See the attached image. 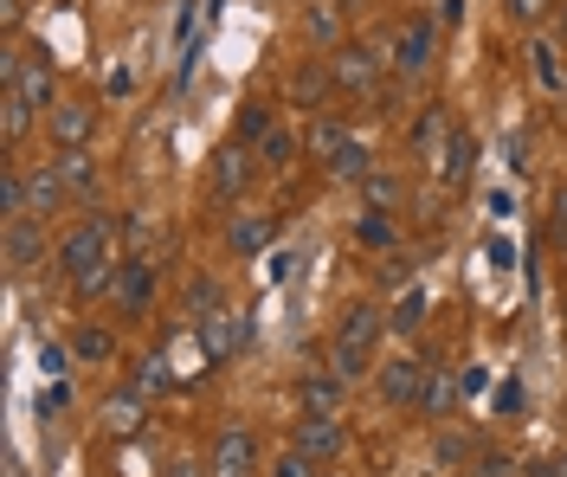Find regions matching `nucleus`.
<instances>
[{"mask_svg":"<svg viewBox=\"0 0 567 477\" xmlns=\"http://www.w3.org/2000/svg\"><path fill=\"white\" fill-rule=\"evenodd\" d=\"M458 394H464V381L452 374V367L432 362V374H425V387H420V413H425V419H452Z\"/></svg>","mask_w":567,"mask_h":477,"instance_id":"aec40b11","label":"nucleus"},{"mask_svg":"<svg viewBox=\"0 0 567 477\" xmlns=\"http://www.w3.org/2000/svg\"><path fill=\"white\" fill-rule=\"evenodd\" d=\"M65 200L71 194H65V182H59V162H33V168H27V214L52 220Z\"/></svg>","mask_w":567,"mask_h":477,"instance_id":"a211bd4d","label":"nucleus"},{"mask_svg":"<svg viewBox=\"0 0 567 477\" xmlns=\"http://www.w3.org/2000/svg\"><path fill=\"white\" fill-rule=\"evenodd\" d=\"M342 401H349V381H342V374H329V367H317V374H303V381H297V406H303V413H317V419H342Z\"/></svg>","mask_w":567,"mask_h":477,"instance_id":"4468645a","label":"nucleus"},{"mask_svg":"<svg viewBox=\"0 0 567 477\" xmlns=\"http://www.w3.org/2000/svg\"><path fill=\"white\" fill-rule=\"evenodd\" d=\"M45 129H52L59 148H91V136H97V104L91 97H59L45 111Z\"/></svg>","mask_w":567,"mask_h":477,"instance_id":"9d476101","label":"nucleus"},{"mask_svg":"<svg viewBox=\"0 0 567 477\" xmlns=\"http://www.w3.org/2000/svg\"><path fill=\"white\" fill-rule=\"evenodd\" d=\"M471 155H477V136H471V129H452V143H445V162H439V168H445L452 182H464V175H471Z\"/></svg>","mask_w":567,"mask_h":477,"instance_id":"473e14b6","label":"nucleus"},{"mask_svg":"<svg viewBox=\"0 0 567 477\" xmlns=\"http://www.w3.org/2000/svg\"><path fill=\"white\" fill-rule=\"evenodd\" d=\"M71 362H78V355H71V342H45V349H39V367H45L52 381H65Z\"/></svg>","mask_w":567,"mask_h":477,"instance_id":"4c0bfd02","label":"nucleus"},{"mask_svg":"<svg viewBox=\"0 0 567 477\" xmlns=\"http://www.w3.org/2000/svg\"><path fill=\"white\" fill-rule=\"evenodd\" d=\"M381 335H388V310L374 303V297H354L349 310L336 317V342H349V349H381Z\"/></svg>","mask_w":567,"mask_h":477,"instance_id":"9b49d317","label":"nucleus"},{"mask_svg":"<svg viewBox=\"0 0 567 477\" xmlns=\"http://www.w3.org/2000/svg\"><path fill=\"white\" fill-rule=\"evenodd\" d=\"M110 297H116V317H148V303H155V265L142 252H123Z\"/></svg>","mask_w":567,"mask_h":477,"instance_id":"423d86ee","label":"nucleus"},{"mask_svg":"<svg viewBox=\"0 0 567 477\" xmlns=\"http://www.w3.org/2000/svg\"><path fill=\"white\" fill-rule=\"evenodd\" d=\"M219 310H226L219 278H194V284H187V317H194V323H207V317H219Z\"/></svg>","mask_w":567,"mask_h":477,"instance_id":"7c9ffc66","label":"nucleus"},{"mask_svg":"<svg viewBox=\"0 0 567 477\" xmlns=\"http://www.w3.org/2000/svg\"><path fill=\"white\" fill-rule=\"evenodd\" d=\"M71 355H78V362H116V330L78 323V330H71Z\"/></svg>","mask_w":567,"mask_h":477,"instance_id":"393cba45","label":"nucleus"},{"mask_svg":"<svg viewBox=\"0 0 567 477\" xmlns=\"http://www.w3.org/2000/svg\"><path fill=\"white\" fill-rule=\"evenodd\" d=\"M425 374H432V362H420V355L381 362V367H374V394H381V406H388V413H400V406H420Z\"/></svg>","mask_w":567,"mask_h":477,"instance_id":"20e7f679","label":"nucleus"},{"mask_svg":"<svg viewBox=\"0 0 567 477\" xmlns=\"http://www.w3.org/2000/svg\"><path fill=\"white\" fill-rule=\"evenodd\" d=\"M297 452H310L317 465H336V458L349 452L342 419H317V413H303V419H297Z\"/></svg>","mask_w":567,"mask_h":477,"instance_id":"2eb2a0df","label":"nucleus"},{"mask_svg":"<svg viewBox=\"0 0 567 477\" xmlns=\"http://www.w3.org/2000/svg\"><path fill=\"white\" fill-rule=\"evenodd\" d=\"M555 13H561V39H567V0H561V7H555Z\"/></svg>","mask_w":567,"mask_h":477,"instance_id":"c03bdc74","label":"nucleus"},{"mask_svg":"<svg viewBox=\"0 0 567 477\" xmlns=\"http://www.w3.org/2000/svg\"><path fill=\"white\" fill-rule=\"evenodd\" d=\"M548 239L567 246V187H555V200H548Z\"/></svg>","mask_w":567,"mask_h":477,"instance_id":"ea45409f","label":"nucleus"},{"mask_svg":"<svg viewBox=\"0 0 567 477\" xmlns=\"http://www.w3.org/2000/svg\"><path fill=\"white\" fill-rule=\"evenodd\" d=\"M349 143H354V136H349V123H342L336 111H317L310 123H303V155H317L322 168H329V162H336Z\"/></svg>","mask_w":567,"mask_h":477,"instance_id":"f3484780","label":"nucleus"},{"mask_svg":"<svg viewBox=\"0 0 567 477\" xmlns=\"http://www.w3.org/2000/svg\"><path fill=\"white\" fill-rule=\"evenodd\" d=\"M354 239H361V246H393V226H388V214H368V220L354 226Z\"/></svg>","mask_w":567,"mask_h":477,"instance_id":"58836bf2","label":"nucleus"},{"mask_svg":"<svg viewBox=\"0 0 567 477\" xmlns=\"http://www.w3.org/2000/svg\"><path fill=\"white\" fill-rule=\"evenodd\" d=\"M555 7H561V0H503V20H509V27H542Z\"/></svg>","mask_w":567,"mask_h":477,"instance_id":"72a5a7b5","label":"nucleus"},{"mask_svg":"<svg viewBox=\"0 0 567 477\" xmlns=\"http://www.w3.org/2000/svg\"><path fill=\"white\" fill-rule=\"evenodd\" d=\"M400 194H406V187H400V175L374 168V175L361 182V207H368V214H400Z\"/></svg>","mask_w":567,"mask_h":477,"instance_id":"bb28decb","label":"nucleus"},{"mask_svg":"<svg viewBox=\"0 0 567 477\" xmlns=\"http://www.w3.org/2000/svg\"><path fill=\"white\" fill-rule=\"evenodd\" d=\"M284 97L297 104V111H336V72L322 65V59H303V65H290V77H284Z\"/></svg>","mask_w":567,"mask_h":477,"instance_id":"6e6552de","label":"nucleus"},{"mask_svg":"<svg viewBox=\"0 0 567 477\" xmlns=\"http://www.w3.org/2000/svg\"><path fill=\"white\" fill-rule=\"evenodd\" d=\"M200 330V355L207 362H233L239 349L251 342V310H239V303H226L219 317H207V323H194Z\"/></svg>","mask_w":567,"mask_h":477,"instance_id":"39448f33","label":"nucleus"},{"mask_svg":"<svg viewBox=\"0 0 567 477\" xmlns=\"http://www.w3.org/2000/svg\"><path fill=\"white\" fill-rule=\"evenodd\" d=\"M529 477H567V452H555V458H542Z\"/></svg>","mask_w":567,"mask_h":477,"instance_id":"37998d69","label":"nucleus"},{"mask_svg":"<svg viewBox=\"0 0 567 477\" xmlns=\"http://www.w3.org/2000/svg\"><path fill=\"white\" fill-rule=\"evenodd\" d=\"M322 367H329V374H342V381H368V374H374V355H368V349H349V342H336V335H329V349H322Z\"/></svg>","mask_w":567,"mask_h":477,"instance_id":"b1692460","label":"nucleus"},{"mask_svg":"<svg viewBox=\"0 0 567 477\" xmlns=\"http://www.w3.org/2000/svg\"><path fill=\"white\" fill-rule=\"evenodd\" d=\"M59 406H65V381H52V387L39 394V413H59Z\"/></svg>","mask_w":567,"mask_h":477,"instance_id":"79ce46f5","label":"nucleus"},{"mask_svg":"<svg viewBox=\"0 0 567 477\" xmlns=\"http://www.w3.org/2000/svg\"><path fill=\"white\" fill-rule=\"evenodd\" d=\"M52 162H59V182H65L71 200H97V162L84 148H59Z\"/></svg>","mask_w":567,"mask_h":477,"instance_id":"412c9836","label":"nucleus"},{"mask_svg":"<svg viewBox=\"0 0 567 477\" xmlns=\"http://www.w3.org/2000/svg\"><path fill=\"white\" fill-rule=\"evenodd\" d=\"M432 59H439V27H432L425 13H413V20L393 33L388 65H393L400 77H425V72H432Z\"/></svg>","mask_w":567,"mask_h":477,"instance_id":"7ed1b4c3","label":"nucleus"},{"mask_svg":"<svg viewBox=\"0 0 567 477\" xmlns=\"http://www.w3.org/2000/svg\"><path fill=\"white\" fill-rule=\"evenodd\" d=\"M529 72H535V84H542L548 97H561L567 91V59H561L555 39H529Z\"/></svg>","mask_w":567,"mask_h":477,"instance_id":"4be33fe9","label":"nucleus"},{"mask_svg":"<svg viewBox=\"0 0 567 477\" xmlns=\"http://www.w3.org/2000/svg\"><path fill=\"white\" fill-rule=\"evenodd\" d=\"M162 477H213L207 465H200V458H175V465H168V471Z\"/></svg>","mask_w":567,"mask_h":477,"instance_id":"a19ab883","label":"nucleus"},{"mask_svg":"<svg viewBox=\"0 0 567 477\" xmlns=\"http://www.w3.org/2000/svg\"><path fill=\"white\" fill-rule=\"evenodd\" d=\"M271 232H278L271 214H233V226H226V252L233 258H258L265 246H271Z\"/></svg>","mask_w":567,"mask_h":477,"instance_id":"6ab92c4d","label":"nucleus"},{"mask_svg":"<svg viewBox=\"0 0 567 477\" xmlns=\"http://www.w3.org/2000/svg\"><path fill=\"white\" fill-rule=\"evenodd\" d=\"M297 148H303V136H290V129H271V136L258 143V162H265V168H290V162H297Z\"/></svg>","mask_w":567,"mask_h":477,"instance_id":"2f4dec72","label":"nucleus"},{"mask_svg":"<svg viewBox=\"0 0 567 477\" xmlns=\"http://www.w3.org/2000/svg\"><path fill=\"white\" fill-rule=\"evenodd\" d=\"M116 265H123V252H116L110 220H78L59 239V271H65V284L78 297H104L116 284Z\"/></svg>","mask_w":567,"mask_h":477,"instance_id":"f257e3e1","label":"nucleus"},{"mask_svg":"<svg viewBox=\"0 0 567 477\" xmlns=\"http://www.w3.org/2000/svg\"><path fill=\"white\" fill-rule=\"evenodd\" d=\"M278 123H271V104L265 97H251V104H239V116H233V143H246V148H258L265 136H271Z\"/></svg>","mask_w":567,"mask_h":477,"instance_id":"a878e982","label":"nucleus"},{"mask_svg":"<svg viewBox=\"0 0 567 477\" xmlns=\"http://www.w3.org/2000/svg\"><path fill=\"white\" fill-rule=\"evenodd\" d=\"M207 471L213 477H251L258 471V439H251L246 426H226L207 452Z\"/></svg>","mask_w":567,"mask_h":477,"instance_id":"f8f14e48","label":"nucleus"},{"mask_svg":"<svg viewBox=\"0 0 567 477\" xmlns=\"http://www.w3.org/2000/svg\"><path fill=\"white\" fill-rule=\"evenodd\" d=\"M329 175H336V182H354V187H361L368 175H374V148H368V143H349L342 155H336V162H329Z\"/></svg>","mask_w":567,"mask_h":477,"instance_id":"c756f323","label":"nucleus"},{"mask_svg":"<svg viewBox=\"0 0 567 477\" xmlns=\"http://www.w3.org/2000/svg\"><path fill=\"white\" fill-rule=\"evenodd\" d=\"M97 419H104L110 439H136L142 419H148V394H136V387H116V394L97 406Z\"/></svg>","mask_w":567,"mask_h":477,"instance_id":"dca6fc26","label":"nucleus"},{"mask_svg":"<svg viewBox=\"0 0 567 477\" xmlns=\"http://www.w3.org/2000/svg\"><path fill=\"white\" fill-rule=\"evenodd\" d=\"M130 387H136V394H148V401H162V394L175 387V367H168V355H136V362H130Z\"/></svg>","mask_w":567,"mask_h":477,"instance_id":"5701e85b","label":"nucleus"},{"mask_svg":"<svg viewBox=\"0 0 567 477\" xmlns=\"http://www.w3.org/2000/svg\"><path fill=\"white\" fill-rule=\"evenodd\" d=\"M7 84H13V91H20L39 116L59 104V91H52V65H45V59H33V52H20V45H7Z\"/></svg>","mask_w":567,"mask_h":477,"instance_id":"0eeeda50","label":"nucleus"},{"mask_svg":"<svg viewBox=\"0 0 567 477\" xmlns=\"http://www.w3.org/2000/svg\"><path fill=\"white\" fill-rule=\"evenodd\" d=\"M523 406H529L523 381H503V387H496V419H523Z\"/></svg>","mask_w":567,"mask_h":477,"instance_id":"e433bc0d","label":"nucleus"},{"mask_svg":"<svg viewBox=\"0 0 567 477\" xmlns=\"http://www.w3.org/2000/svg\"><path fill=\"white\" fill-rule=\"evenodd\" d=\"M439 136H445V111L432 104V111L413 123V148H420V155H432V143H439Z\"/></svg>","mask_w":567,"mask_h":477,"instance_id":"f704fd0d","label":"nucleus"},{"mask_svg":"<svg viewBox=\"0 0 567 477\" xmlns=\"http://www.w3.org/2000/svg\"><path fill=\"white\" fill-rule=\"evenodd\" d=\"M329 72H336V91H354V97H368L374 111H388V52H381V39H342L336 52H329Z\"/></svg>","mask_w":567,"mask_h":477,"instance_id":"f03ea898","label":"nucleus"},{"mask_svg":"<svg viewBox=\"0 0 567 477\" xmlns=\"http://www.w3.org/2000/svg\"><path fill=\"white\" fill-rule=\"evenodd\" d=\"M420 323H425V291H420V284H406V291L393 297V310H388V330L413 335Z\"/></svg>","mask_w":567,"mask_h":477,"instance_id":"c85d7f7f","label":"nucleus"},{"mask_svg":"<svg viewBox=\"0 0 567 477\" xmlns=\"http://www.w3.org/2000/svg\"><path fill=\"white\" fill-rule=\"evenodd\" d=\"M33 104H27V97H20V91H13V84H7V91H0V129H7V143H20V136H27V129H33Z\"/></svg>","mask_w":567,"mask_h":477,"instance_id":"cd10ccee","label":"nucleus"},{"mask_svg":"<svg viewBox=\"0 0 567 477\" xmlns=\"http://www.w3.org/2000/svg\"><path fill=\"white\" fill-rule=\"evenodd\" d=\"M251 155H258V148H246V143H219L213 148V200H246L251 175H258Z\"/></svg>","mask_w":567,"mask_h":477,"instance_id":"1a4fd4ad","label":"nucleus"},{"mask_svg":"<svg viewBox=\"0 0 567 477\" xmlns=\"http://www.w3.org/2000/svg\"><path fill=\"white\" fill-rule=\"evenodd\" d=\"M39 258H45V220L39 214H13L7 220V271L20 278V271H33Z\"/></svg>","mask_w":567,"mask_h":477,"instance_id":"ddd939ff","label":"nucleus"},{"mask_svg":"<svg viewBox=\"0 0 567 477\" xmlns=\"http://www.w3.org/2000/svg\"><path fill=\"white\" fill-rule=\"evenodd\" d=\"M271 477H317V458H310V452H297V445H290V452H284V458H271Z\"/></svg>","mask_w":567,"mask_h":477,"instance_id":"c9c22d12","label":"nucleus"}]
</instances>
